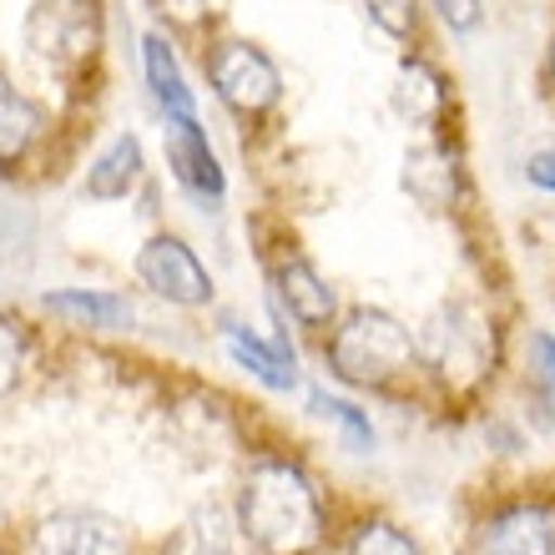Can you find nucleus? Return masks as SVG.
<instances>
[{
  "label": "nucleus",
  "mask_w": 555,
  "mask_h": 555,
  "mask_svg": "<svg viewBox=\"0 0 555 555\" xmlns=\"http://www.w3.org/2000/svg\"><path fill=\"white\" fill-rule=\"evenodd\" d=\"M142 72H146V87H152V102L162 106V117H197V91L188 87V72L177 61L172 41L152 30L142 36Z\"/></svg>",
  "instance_id": "obj_9"
},
{
  "label": "nucleus",
  "mask_w": 555,
  "mask_h": 555,
  "mask_svg": "<svg viewBox=\"0 0 555 555\" xmlns=\"http://www.w3.org/2000/svg\"><path fill=\"white\" fill-rule=\"evenodd\" d=\"M228 353H233L237 369H248L258 384H268V389H278V395H288V389H298V374H293V349L278 338V344H263L258 334H248V328H228Z\"/></svg>",
  "instance_id": "obj_13"
},
{
  "label": "nucleus",
  "mask_w": 555,
  "mask_h": 555,
  "mask_svg": "<svg viewBox=\"0 0 555 555\" xmlns=\"http://www.w3.org/2000/svg\"><path fill=\"white\" fill-rule=\"evenodd\" d=\"M146 172V152H142V137L137 132H117L112 142L91 157L87 177H81V192H87L91 203H121V197H132L137 182Z\"/></svg>",
  "instance_id": "obj_8"
},
{
  "label": "nucleus",
  "mask_w": 555,
  "mask_h": 555,
  "mask_svg": "<svg viewBox=\"0 0 555 555\" xmlns=\"http://www.w3.org/2000/svg\"><path fill=\"white\" fill-rule=\"evenodd\" d=\"M364 11L374 15V26H379L384 36L404 41V36H414V21H420V0H364Z\"/></svg>",
  "instance_id": "obj_20"
},
{
  "label": "nucleus",
  "mask_w": 555,
  "mask_h": 555,
  "mask_svg": "<svg viewBox=\"0 0 555 555\" xmlns=\"http://www.w3.org/2000/svg\"><path fill=\"white\" fill-rule=\"evenodd\" d=\"M167 167L197 203H222L228 172H222L218 152H212L197 117H167Z\"/></svg>",
  "instance_id": "obj_7"
},
{
  "label": "nucleus",
  "mask_w": 555,
  "mask_h": 555,
  "mask_svg": "<svg viewBox=\"0 0 555 555\" xmlns=\"http://www.w3.org/2000/svg\"><path fill=\"white\" fill-rule=\"evenodd\" d=\"M30 237H36V218H30L21 203H5V197H0V263L15 258V253H26Z\"/></svg>",
  "instance_id": "obj_19"
},
{
  "label": "nucleus",
  "mask_w": 555,
  "mask_h": 555,
  "mask_svg": "<svg viewBox=\"0 0 555 555\" xmlns=\"http://www.w3.org/2000/svg\"><path fill=\"white\" fill-rule=\"evenodd\" d=\"M26 369V328L15 319H0V395H11Z\"/></svg>",
  "instance_id": "obj_21"
},
{
  "label": "nucleus",
  "mask_w": 555,
  "mask_h": 555,
  "mask_svg": "<svg viewBox=\"0 0 555 555\" xmlns=\"http://www.w3.org/2000/svg\"><path fill=\"white\" fill-rule=\"evenodd\" d=\"M349 555H420V545H414L404 530L389 526V520H369V526L353 530Z\"/></svg>",
  "instance_id": "obj_17"
},
{
  "label": "nucleus",
  "mask_w": 555,
  "mask_h": 555,
  "mask_svg": "<svg viewBox=\"0 0 555 555\" xmlns=\"http://www.w3.org/2000/svg\"><path fill=\"white\" fill-rule=\"evenodd\" d=\"M207 81L218 91V102L237 117H263L268 106L283 96L278 66L248 41H218L207 51Z\"/></svg>",
  "instance_id": "obj_4"
},
{
  "label": "nucleus",
  "mask_w": 555,
  "mask_h": 555,
  "mask_svg": "<svg viewBox=\"0 0 555 555\" xmlns=\"http://www.w3.org/2000/svg\"><path fill=\"white\" fill-rule=\"evenodd\" d=\"M167 21H177V26H197L207 15V0H152Z\"/></svg>",
  "instance_id": "obj_23"
},
{
  "label": "nucleus",
  "mask_w": 555,
  "mask_h": 555,
  "mask_svg": "<svg viewBox=\"0 0 555 555\" xmlns=\"http://www.w3.org/2000/svg\"><path fill=\"white\" fill-rule=\"evenodd\" d=\"M526 177L535 182V188L555 192V152H535V157L526 162Z\"/></svg>",
  "instance_id": "obj_24"
},
{
  "label": "nucleus",
  "mask_w": 555,
  "mask_h": 555,
  "mask_svg": "<svg viewBox=\"0 0 555 555\" xmlns=\"http://www.w3.org/2000/svg\"><path fill=\"white\" fill-rule=\"evenodd\" d=\"M41 308H46V313H56V319L81 323V328H132V323H137L132 298L106 293V288H56V293H41Z\"/></svg>",
  "instance_id": "obj_10"
},
{
  "label": "nucleus",
  "mask_w": 555,
  "mask_h": 555,
  "mask_svg": "<svg viewBox=\"0 0 555 555\" xmlns=\"http://www.w3.org/2000/svg\"><path fill=\"white\" fill-rule=\"evenodd\" d=\"M551 76H555V46H551Z\"/></svg>",
  "instance_id": "obj_25"
},
{
  "label": "nucleus",
  "mask_w": 555,
  "mask_h": 555,
  "mask_svg": "<svg viewBox=\"0 0 555 555\" xmlns=\"http://www.w3.org/2000/svg\"><path fill=\"white\" fill-rule=\"evenodd\" d=\"M475 555H555V530L541 511H505L480 530Z\"/></svg>",
  "instance_id": "obj_11"
},
{
  "label": "nucleus",
  "mask_w": 555,
  "mask_h": 555,
  "mask_svg": "<svg viewBox=\"0 0 555 555\" xmlns=\"http://www.w3.org/2000/svg\"><path fill=\"white\" fill-rule=\"evenodd\" d=\"M278 298H283V308H288L304 328H323L338 308L334 288H328V283L313 273V263H304V258H288V263L278 268Z\"/></svg>",
  "instance_id": "obj_12"
},
{
  "label": "nucleus",
  "mask_w": 555,
  "mask_h": 555,
  "mask_svg": "<svg viewBox=\"0 0 555 555\" xmlns=\"http://www.w3.org/2000/svg\"><path fill=\"white\" fill-rule=\"evenodd\" d=\"M237 520L263 555H308L323 535L319 490L298 465H258L243 480Z\"/></svg>",
  "instance_id": "obj_1"
},
{
  "label": "nucleus",
  "mask_w": 555,
  "mask_h": 555,
  "mask_svg": "<svg viewBox=\"0 0 555 555\" xmlns=\"http://www.w3.org/2000/svg\"><path fill=\"white\" fill-rule=\"evenodd\" d=\"M162 555H233V530L222 511H197L188 526L177 530Z\"/></svg>",
  "instance_id": "obj_15"
},
{
  "label": "nucleus",
  "mask_w": 555,
  "mask_h": 555,
  "mask_svg": "<svg viewBox=\"0 0 555 555\" xmlns=\"http://www.w3.org/2000/svg\"><path fill=\"white\" fill-rule=\"evenodd\" d=\"M26 555H132V530L102 511H61L30 530Z\"/></svg>",
  "instance_id": "obj_6"
},
{
  "label": "nucleus",
  "mask_w": 555,
  "mask_h": 555,
  "mask_svg": "<svg viewBox=\"0 0 555 555\" xmlns=\"http://www.w3.org/2000/svg\"><path fill=\"white\" fill-rule=\"evenodd\" d=\"M526 379H530V389H541L555 404V338L551 334L526 338Z\"/></svg>",
  "instance_id": "obj_18"
},
{
  "label": "nucleus",
  "mask_w": 555,
  "mask_h": 555,
  "mask_svg": "<svg viewBox=\"0 0 555 555\" xmlns=\"http://www.w3.org/2000/svg\"><path fill=\"white\" fill-rule=\"evenodd\" d=\"M137 278H142V288H152L157 298H167L177 308L212 304V273L203 268L197 248H188L177 233L146 237L137 248Z\"/></svg>",
  "instance_id": "obj_5"
},
{
  "label": "nucleus",
  "mask_w": 555,
  "mask_h": 555,
  "mask_svg": "<svg viewBox=\"0 0 555 555\" xmlns=\"http://www.w3.org/2000/svg\"><path fill=\"white\" fill-rule=\"evenodd\" d=\"M435 11H439V21L450 30H475L480 26V0H435Z\"/></svg>",
  "instance_id": "obj_22"
},
{
  "label": "nucleus",
  "mask_w": 555,
  "mask_h": 555,
  "mask_svg": "<svg viewBox=\"0 0 555 555\" xmlns=\"http://www.w3.org/2000/svg\"><path fill=\"white\" fill-rule=\"evenodd\" d=\"M30 56L51 72H76L102 46V11L96 0H36L26 15Z\"/></svg>",
  "instance_id": "obj_3"
},
{
  "label": "nucleus",
  "mask_w": 555,
  "mask_h": 555,
  "mask_svg": "<svg viewBox=\"0 0 555 555\" xmlns=\"http://www.w3.org/2000/svg\"><path fill=\"white\" fill-rule=\"evenodd\" d=\"M313 414H323V420H334L338 429H344V444L349 450H374V424H369V414H359L349 404V399H334V395H313Z\"/></svg>",
  "instance_id": "obj_16"
},
{
  "label": "nucleus",
  "mask_w": 555,
  "mask_h": 555,
  "mask_svg": "<svg viewBox=\"0 0 555 555\" xmlns=\"http://www.w3.org/2000/svg\"><path fill=\"white\" fill-rule=\"evenodd\" d=\"M328 364H334V374L344 384L379 389V384L399 379V374L414 364V338L395 313H384V308H359V313H349V323L334 334V344H328Z\"/></svg>",
  "instance_id": "obj_2"
},
{
  "label": "nucleus",
  "mask_w": 555,
  "mask_h": 555,
  "mask_svg": "<svg viewBox=\"0 0 555 555\" xmlns=\"http://www.w3.org/2000/svg\"><path fill=\"white\" fill-rule=\"evenodd\" d=\"M41 127H46L41 106L0 72V167H15V162L26 157L30 146H36V137H41Z\"/></svg>",
  "instance_id": "obj_14"
}]
</instances>
